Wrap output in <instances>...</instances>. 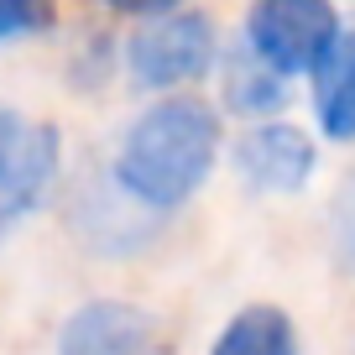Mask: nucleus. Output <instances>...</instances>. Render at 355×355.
<instances>
[{
  "label": "nucleus",
  "mask_w": 355,
  "mask_h": 355,
  "mask_svg": "<svg viewBox=\"0 0 355 355\" xmlns=\"http://www.w3.org/2000/svg\"><path fill=\"white\" fill-rule=\"evenodd\" d=\"M225 152V125L209 100L157 94L121 131L110 178L141 209H178L209 183Z\"/></svg>",
  "instance_id": "nucleus-1"
},
{
  "label": "nucleus",
  "mask_w": 355,
  "mask_h": 355,
  "mask_svg": "<svg viewBox=\"0 0 355 355\" xmlns=\"http://www.w3.org/2000/svg\"><path fill=\"white\" fill-rule=\"evenodd\" d=\"M125 78L146 94H178V89L199 84L220 63V32L204 11H167L146 16L125 37Z\"/></svg>",
  "instance_id": "nucleus-2"
},
{
  "label": "nucleus",
  "mask_w": 355,
  "mask_h": 355,
  "mask_svg": "<svg viewBox=\"0 0 355 355\" xmlns=\"http://www.w3.org/2000/svg\"><path fill=\"white\" fill-rule=\"evenodd\" d=\"M334 37H340L334 0H251L241 26V47L277 78H313Z\"/></svg>",
  "instance_id": "nucleus-3"
},
{
  "label": "nucleus",
  "mask_w": 355,
  "mask_h": 355,
  "mask_svg": "<svg viewBox=\"0 0 355 355\" xmlns=\"http://www.w3.org/2000/svg\"><path fill=\"white\" fill-rule=\"evenodd\" d=\"M235 178H241L251 193H266V199H293L313 183L319 173V141H313L303 125L293 121H251L230 146Z\"/></svg>",
  "instance_id": "nucleus-4"
},
{
  "label": "nucleus",
  "mask_w": 355,
  "mask_h": 355,
  "mask_svg": "<svg viewBox=\"0 0 355 355\" xmlns=\"http://www.w3.org/2000/svg\"><path fill=\"white\" fill-rule=\"evenodd\" d=\"M58 152H63L58 125L0 110V241L42 204L47 183L58 178Z\"/></svg>",
  "instance_id": "nucleus-5"
},
{
  "label": "nucleus",
  "mask_w": 355,
  "mask_h": 355,
  "mask_svg": "<svg viewBox=\"0 0 355 355\" xmlns=\"http://www.w3.org/2000/svg\"><path fill=\"white\" fill-rule=\"evenodd\" d=\"M58 355H167L162 329L136 303H84L58 334Z\"/></svg>",
  "instance_id": "nucleus-6"
},
{
  "label": "nucleus",
  "mask_w": 355,
  "mask_h": 355,
  "mask_svg": "<svg viewBox=\"0 0 355 355\" xmlns=\"http://www.w3.org/2000/svg\"><path fill=\"white\" fill-rule=\"evenodd\" d=\"M313 121L329 141H355V26H340L334 47L313 68Z\"/></svg>",
  "instance_id": "nucleus-7"
},
{
  "label": "nucleus",
  "mask_w": 355,
  "mask_h": 355,
  "mask_svg": "<svg viewBox=\"0 0 355 355\" xmlns=\"http://www.w3.org/2000/svg\"><path fill=\"white\" fill-rule=\"evenodd\" d=\"M209 355H298V329L277 303H251L220 329Z\"/></svg>",
  "instance_id": "nucleus-8"
},
{
  "label": "nucleus",
  "mask_w": 355,
  "mask_h": 355,
  "mask_svg": "<svg viewBox=\"0 0 355 355\" xmlns=\"http://www.w3.org/2000/svg\"><path fill=\"white\" fill-rule=\"evenodd\" d=\"M220 78H225V110L241 115L245 125L251 121H272V115L288 105V78H277L272 68H261L245 47L225 63Z\"/></svg>",
  "instance_id": "nucleus-9"
},
{
  "label": "nucleus",
  "mask_w": 355,
  "mask_h": 355,
  "mask_svg": "<svg viewBox=\"0 0 355 355\" xmlns=\"http://www.w3.org/2000/svg\"><path fill=\"white\" fill-rule=\"evenodd\" d=\"M329 251H334V266L355 277V173H345L340 189H334V204H329Z\"/></svg>",
  "instance_id": "nucleus-10"
},
{
  "label": "nucleus",
  "mask_w": 355,
  "mask_h": 355,
  "mask_svg": "<svg viewBox=\"0 0 355 355\" xmlns=\"http://www.w3.org/2000/svg\"><path fill=\"white\" fill-rule=\"evenodd\" d=\"M58 21L53 0H0V42H26V37H42Z\"/></svg>",
  "instance_id": "nucleus-11"
},
{
  "label": "nucleus",
  "mask_w": 355,
  "mask_h": 355,
  "mask_svg": "<svg viewBox=\"0 0 355 355\" xmlns=\"http://www.w3.org/2000/svg\"><path fill=\"white\" fill-rule=\"evenodd\" d=\"M94 6H105V11H115V16H136V21H146V16L178 11L183 0H94Z\"/></svg>",
  "instance_id": "nucleus-12"
}]
</instances>
